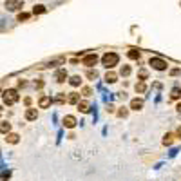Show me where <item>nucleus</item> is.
<instances>
[{
    "label": "nucleus",
    "instance_id": "1",
    "mask_svg": "<svg viewBox=\"0 0 181 181\" xmlns=\"http://www.w3.org/2000/svg\"><path fill=\"white\" fill-rule=\"evenodd\" d=\"M118 62H120V56H118L116 53H105V54L102 56V63H103L107 69H112L114 65H118Z\"/></svg>",
    "mask_w": 181,
    "mask_h": 181
},
{
    "label": "nucleus",
    "instance_id": "2",
    "mask_svg": "<svg viewBox=\"0 0 181 181\" xmlns=\"http://www.w3.org/2000/svg\"><path fill=\"white\" fill-rule=\"evenodd\" d=\"M2 98H4V103H5V105H13V103L18 102V91H16V89H7V91H4Z\"/></svg>",
    "mask_w": 181,
    "mask_h": 181
},
{
    "label": "nucleus",
    "instance_id": "3",
    "mask_svg": "<svg viewBox=\"0 0 181 181\" xmlns=\"http://www.w3.org/2000/svg\"><path fill=\"white\" fill-rule=\"evenodd\" d=\"M150 65H152L156 71H165V69H167V62L161 60V58H150Z\"/></svg>",
    "mask_w": 181,
    "mask_h": 181
},
{
    "label": "nucleus",
    "instance_id": "4",
    "mask_svg": "<svg viewBox=\"0 0 181 181\" xmlns=\"http://www.w3.org/2000/svg\"><path fill=\"white\" fill-rule=\"evenodd\" d=\"M24 5V0H5V9L7 11H16Z\"/></svg>",
    "mask_w": 181,
    "mask_h": 181
},
{
    "label": "nucleus",
    "instance_id": "5",
    "mask_svg": "<svg viewBox=\"0 0 181 181\" xmlns=\"http://www.w3.org/2000/svg\"><path fill=\"white\" fill-rule=\"evenodd\" d=\"M96 62H98V56L92 53V54H85L83 56V65H87V67H92V65H96Z\"/></svg>",
    "mask_w": 181,
    "mask_h": 181
},
{
    "label": "nucleus",
    "instance_id": "6",
    "mask_svg": "<svg viewBox=\"0 0 181 181\" xmlns=\"http://www.w3.org/2000/svg\"><path fill=\"white\" fill-rule=\"evenodd\" d=\"M63 125H65L67 129H73V127L76 125V118H74V116H65V118H63Z\"/></svg>",
    "mask_w": 181,
    "mask_h": 181
},
{
    "label": "nucleus",
    "instance_id": "7",
    "mask_svg": "<svg viewBox=\"0 0 181 181\" xmlns=\"http://www.w3.org/2000/svg\"><path fill=\"white\" fill-rule=\"evenodd\" d=\"M54 78H56V82H65V78H67V73H65V69H60V71H56V74H54Z\"/></svg>",
    "mask_w": 181,
    "mask_h": 181
},
{
    "label": "nucleus",
    "instance_id": "8",
    "mask_svg": "<svg viewBox=\"0 0 181 181\" xmlns=\"http://www.w3.org/2000/svg\"><path fill=\"white\" fill-rule=\"evenodd\" d=\"M143 107V100H138V98H134L132 102H131V109H134V111H140Z\"/></svg>",
    "mask_w": 181,
    "mask_h": 181
},
{
    "label": "nucleus",
    "instance_id": "9",
    "mask_svg": "<svg viewBox=\"0 0 181 181\" xmlns=\"http://www.w3.org/2000/svg\"><path fill=\"white\" fill-rule=\"evenodd\" d=\"M36 116H38L36 109H27L25 111V120H36Z\"/></svg>",
    "mask_w": 181,
    "mask_h": 181
},
{
    "label": "nucleus",
    "instance_id": "10",
    "mask_svg": "<svg viewBox=\"0 0 181 181\" xmlns=\"http://www.w3.org/2000/svg\"><path fill=\"white\" fill-rule=\"evenodd\" d=\"M9 131H11V123H7V121H0V132L9 134Z\"/></svg>",
    "mask_w": 181,
    "mask_h": 181
},
{
    "label": "nucleus",
    "instance_id": "11",
    "mask_svg": "<svg viewBox=\"0 0 181 181\" xmlns=\"http://www.w3.org/2000/svg\"><path fill=\"white\" fill-rule=\"evenodd\" d=\"M116 78H118V76H116L112 71H109V73L105 74V82H107V83H114V82H116Z\"/></svg>",
    "mask_w": 181,
    "mask_h": 181
},
{
    "label": "nucleus",
    "instance_id": "12",
    "mask_svg": "<svg viewBox=\"0 0 181 181\" xmlns=\"http://www.w3.org/2000/svg\"><path fill=\"white\" fill-rule=\"evenodd\" d=\"M49 105H51V98H49V96H42V98H40V107L45 109V107H49Z\"/></svg>",
    "mask_w": 181,
    "mask_h": 181
},
{
    "label": "nucleus",
    "instance_id": "13",
    "mask_svg": "<svg viewBox=\"0 0 181 181\" xmlns=\"http://www.w3.org/2000/svg\"><path fill=\"white\" fill-rule=\"evenodd\" d=\"M67 102H69V103H78V102H80V94L71 92V94H69V98H67Z\"/></svg>",
    "mask_w": 181,
    "mask_h": 181
},
{
    "label": "nucleus",
    "instance_id": "14",
    "mask_svg": "<svg viewBox=\"0 0 181 181\" xmlns=\"http://www.w3.org/2000/svg\"><path fill=\"white\" fill-rule=\"evenodd\" d=\"M5 141H9V143H13V145L18 143V134H13V132L7 134V136H5Z\"/></svg>",
    "mask_w": 181,
    "mask_h": 181
},
{
    "label": "nucleus",
    "instance_id": "15",
    "mask_svg": "<svg viewBox=\"0 0 181 181\" xmlns=\"http://www.w3.org/2000/svg\"><path fill=\"white\" fill-rule=\"evenodd\" d=\"M179 96H181V89H179V87H174L172 92H170V98H172V100H178Z\"/></svg>",
    "mask_w": 181,
    "mask_h": 181
},
{
    "label": "nucleus",
    "instance_id": "16",
    "mask_svg": "<svg viewBox=\"0 0 181 181\" xmlns=\"http://www.w3.org/2000/svg\"><path fill=\"white\" fill-rule=\"evenodd\" d=\"M69 83H71L73 87H78V85L82 83V80H80V76H73V78L69 80Z\"/></svg>",
    "mask_w": 181,
    "mask_h": 181
},
{
    "label": "nucleus",
    "instance_id": "17",
    "mask_svg": "<svg viewBox=\"0 0 181 181\" xmlns=\"http://www.w3.org/2000/svg\"><path fill=\"white\" fill-rule=\"evenodd\" d=\"M129 58H132V60H138V58H140V51H136V49H131V51H129Z\"/></svg>",
    "mask_w": 181,
    "mask_h": 181
},
{
    "label": "nucleus",
    "instance_id": "18",
    "mask_svg": "<svg viewBox=\"0 0 181 181\" xmlns=\"http://www.w3.org/2000/svg\"><path fill=\"white\" fill-rule=\"evenodd\" d=\"M172 141H174V136H172V134H167V136L163 138V145H172Z\"/></svg>",
    "mask_w": 181,
    "mask_h": 181
},
{
    "label": "nucleus",
    "instance_id": "19",
    "mask_svg": "<svg viewBox=\"0 0 181 181\" xmlns=\"http://www.w3.org/2000/svg\"><path fill=\"white\" fill-rule=\"evenodd\" d=\"M145 89H147V85H145L143 82H140V83H136V92H145Z\"/></svg>",
    "mask_w": 181,
    "mask_h": 181
},
{
    "label": "nucleus",
    "instance_id": "20",
    "mask_svg": "<svg viewBox=\"0 0 181 181\" xmlns=\"http://www.w3.org/2000/svg\"><path fill=\"white\" fill-rule=\"evenodd\" d=\"M33 13H34V15H40V13H45V7H44V5H34Z\"/></svg>",
    "mask_w": 181,
    "mask_h": 181
},
{
    "label": "nucleus",
    "instance_id": "21",
    "mask_svg": "<svg viewBox=\"0 0 181 181\" xmlns=\"http://www.w3.org/2000/svg\"><path fill=\"white\" fill-rule=\"evenodd\" d=\"M129 74H131V67H129V65L121 67V76H129Z\"/></svg>",
    "mask_w": 181,
    "mask_h": 181
},
{
    "label": "nucleus",
    "instance_id": "22",
    "mask_svg": "<svg viewBox=\"0 0 181 181\" xmlns=\"http://www.w3.org/2000/svg\"><path fill=\"white\" fill-rule=\"evenodd\" d=\"M80 111H82V112H89V103L82 102V103H80Z\"/></svg>",
    "mask_w": 181,
    "mask_h": 181
},
{
    "label": "nucleus",
    "instance_id": "23",
    "mask_svg": "<svg viewBox=\"0 0 181 181\" xmlns=\"http://www.w3.org/2000/svg\"><path fill=\"white\" fill-rule=\"evenodd\" d=\"M29 18V13H20L18 15V22H22V20H27Z\"/></svg>",
    "mask_w": 181,
    "mask_h": 181
},
{
    "label": "nucleus",
    "instance_id": "24",
    "mask_svg": "<svg viewBox=\"0 0 181 181\" xmlns=\"http://www.w3.org/2000/svg\"><path fill=\"white\" fill-rule=\"evenodd\" d=\"M87 76H89L91 80H94V78L98 76V73H96V71H89V73H87Z\"/></svg>",
    "mask_w": 181,
    "mask_h": 181
},
{
    "label": "nucleus",
    "instance_id": "25",
    "mask_svg": "<svg viewBox=\"0 0 181 181\" xmlns=\"http://www.w3.org/2000/svg\"><path fill=\"white\" fill-rule=\"evenodd\" d=\"M138 76H140L141 80H147V76H149V74H147V71H140V73H138Z\"/></svg>",
    "mask_w": 181,
    "mask_h": 181
},
{
    "label": "nucleus",
    "instance_id": "26",
    "mask_svg": "<svg viewBox=\"0 0 181 181\" xmlns=\"http://www.w3.org/2000/svg\"><path fill=\"white\" fill-rule=\"evenodd\" d=\"M118 116H121V118H125V116H127V109H121V111L118 112Z\"/></svg>",
    "mask_w": 181,
    "mask_h": 181
},
{
    "label": "nucleus",
    "instance_id": "27",
    "mask_svg": "<svg viewBox=\"0 0 181 181\" xmlns=\"http://www.w3.org/2000/svg\"><path fill=\"white\" fill-rule=\"evenodd\" d=\"M170 74H174V76H176V74H179V69H172V71H170Z\"/></svg>",
    "mask_w": 181,
    "mask_h": 181
},
{
    "label": "nucleus",
    "instance_id": "28",
    "mask_svg": "<svg viewBox=\"0 0 181 181\" xmlns=\"http://www.w3.org/2000/svg\"><path fill=\"white\" fill-rule=\"evenodd\" d=\"M34 85H36V87L40 89V87H44V82H34Z\"/></svg>",
    "mask_w": 181,
    "mask_h": 181
},
{
    "label": "nucleus",
    "instance_id": "29",
    "mask_svg": "<svg viewBox=\"0 0 181 181\" xmlns=\"http://www.w3.org/2000/svg\"><path fill=\"white\" fill-rule=\"evenodd\" d=\"M83 94H85V96H89V94H91V89H87V87H85V89H83Z\"/></svg>",
    "mask_w": 181,
    "mask_h": 181
},
{
    "label": "nucleus",
    "instance_id": "30",
    "mask_svg": "<svg viewBox=\"0 0 181 181\" xmlns=\"http://www.w3.org/2000/svg\"><path fill=\"white\" fill-rule=\"evenodd\" d=\"M176 109H178V112H179V114H181V102H179V103H178V107H176Z\"/></svg>",
    "mask_w": 181,
    "mask_h": 181
},
{
    "label": "nucleus",
    "instance_id": "31",
    "mask_svg": "<svg viewBox=\"0 0 181 181\" xmlns=\"http://www.w3.org/2000/svg\"><path fill=\"white\" fill-rule=\"evenodd\" d=\"M178 136H179V138H181V127H179V129H178Z\"/></svg>",
    "mask_w": 181,
    "mask_h": 181
},
{
    "label": "nucleus",
    "instance_id": "32",
    "mask_svg": "<svg viewBox=\"0 0 181 181\" xmlns=\"http://www.w3.org/2000/svg\"><path fill=\"white\" fill-rule=\"evenodd\" d=\"M0 114H2V107H0Z\"/></svg>",
    "mask_w": 181,
    "mask_h": 181
}]
</instances>
